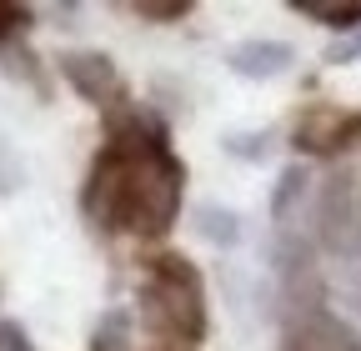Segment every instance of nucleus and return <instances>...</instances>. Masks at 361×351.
Instances as JSON below:
<instances>
[{
    "mask_svg": "<svg viewBox=\"0 0 361 351\" xmlns=\"http://www.w3.org/2000/svg\"><path fill=\"white\" fill-rule=\"evenodd\" d=\"M80 206L96 226L156 241L180 216V161L156 121H126L96 156Z\"/></svg>",
    "mask_w": 361,
    "mask_h": 351,
    "instance_id": "1",
    "label": "nucleus"
},
{
    "mask_svg": "<svg viewBox=\"0 0 361 351\" xmlns=\"http://www.w3.org/2000/svg\"><path fill=\"white\" fill-rule=\"evenodd\" d=\"M141 316L146 326L171 346H196L206 336V291L201 271L180 251L151 256L146 281H141Z\"/></svg>",
    "mask_w": 361,
    "mask_h": 351,
    "instance_id": "2",
    "label": "nucleus"
},
{
    "mask_svg": "<svg viewBox=\"0 0 361 351\" xmlns=\"http://www.w3.org/2000/svg\"><path fill=\"white\" fill-rule=\"evenodd\" d=\"M351 141H361V116L341 106H306L291 130V146L306 156H336Z\"/></svg>",
    "mask_w": 361,
    "mask_h": 351,
    "instance_id": "3",
    "label": "nucleus"
},
{
    "mask_svg": "<svg viewBox=\"0 0 361 351\" xmlns=\"http://www.w3.org/2000/svg\"><path fill=\"white\" fill-rule=\"evenodd\" d=\"M226 61H231V70L246 75V80H271V75L291 70L296 51L286 46V40H241V46L226 56Z\"/></svg>",
    "mask_w": 361,
    "mask_h": 351,
    "instance_id": "4",
    "label": "nucleus"
},
{
    "mask_svg": "<svg viewBox=\"0 0 361 351\" xmlns=\"http://www.w3.org/2000/svg\"><path fill=\"white\" fill-rule=\"evenodd\" d=\"M61 70H66V80L75 85V91H80L85 101H96V106H106V96L116 91V66H111L101 51L66 56V61H61Z\"/></svg>",
    "mask_w": 361,
    "mask_h": 351,
    "instance_id": "5",
    "label": "nucleus"
},
{
    "mask_svg": "<svg viewBox=\"0 0 361 351\" xmlns=\"http://www.w3.org/2000/svg\"><path fill=\"white\" fill-rule=\"evenodd\" d=\"M291 11L322 20L331 30H361V0H291Z\"/></svg>",
    "mask_w": 361,
    "mask_h": 351,
    "instance_id": "6",
    "label": "nucleus"
},
{
    "mask_svg": "<svg viewBox=\"0 0 361 351\" xmlns=\"http://www.w3.org/2000/svg\"><path fill=\"white\" fill-rule=\"evenodd\" d=\"M196 231H201L206 241H216V246H231V241L241 236L236 211H226V206H201V211H196Z\"/></svg>",
    "mask_w": 361,
    "mask_h": 351,
    "instance_id": "7",
    "label": "nucleus"
},
{
    "mask_svg": "<svg viewBox=\"0 0 361 351\" xmlns=\"http://www.w3.org/2000/svg\"><path fill=\"white\" fill-rule=\"evenodd\" d=\"M301 181H306V171L301 166H291L281 181H276V196H271V216H286V206L301 196Z\"/></svg>",
    "mask_w": 361,
    "mask_h": 351,
    "instance_id": "8",
    "label": "nucleus"
},
{
    "mask_svg": "<svg viewBox=\"0 0 361 351\" xmlns=\"http://www.w3.org/2000/svg\"><path fill=\"white\" fill-rule=\"evenodd\" d=\"M20 30H30V11L25 6H0V46L16 40Z\"/></svg>",
    "mask_w": 361,
    "mask_h": 351,
    "instance_id": "9",
    "label": "nucleus"
},
{
    "mask_svg": "<svg viewBox=\"0 0 361 351\" xmlns=\"http://www.w3.org/2000/svg\"><path fill=\"white\" fill-rule=\"evenodd\" d=\"M135 11H141V16H151V20H176V16H191V6H186V0H166V6H161V0H141Z\"/></svg>",
    "mask_w": 361,
    "mask_h": 351,
    "instance_id": "10",
    "label": "nucleus"
},
{
    "mask_svg": "<svg viewBox=\"0 0 361 351\" xmlns=\"http://www.w3.org/2000/svg\"><path fill=\"white\" fill-rule=\"evenodd\" d=\"M326 61H331V66H346V61H361V30H356L351 40H341V46H331V51H326Z\"/></svg>",
    "mask_w": 361,
    "mask_h": 351,
    "instance_id": "11",
    "label": "nucleus"
},
{
    "mask_svg": "<svg viewBox=\"0 0 361 351\" xmlns=\"http://www.w3.org/2000/svg\"><path fill=\"white\" fill-rule=\"evenodd\" d=\"M0 341H6V351H30V346H25V331H20L16 321H11L6 331H0Z\"/></svg>",
    "mask_w": 361,
    "mask_h": 351,
    "instance_id": "12",
    "label": "nucleus"
}]
</instances>
